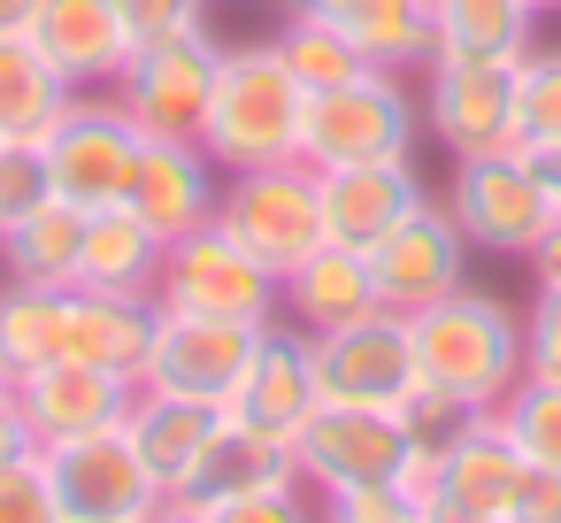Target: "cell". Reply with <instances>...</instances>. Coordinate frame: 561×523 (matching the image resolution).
Wrapping results in <instances>:
<instances>
[{"instance_id":"obj_5","label":"cell","mask_w":561,"mask_h":523,"mask_svg":"<svg viewBox=\"0 0 561 523\" xmlns=\"http://www.w3.org/2000/svg\"><path fill=\"white\" fill-rule=\"evenodd\" d=\"M415 132H423V109L408 101L400 70H362L346 86H323L308 93V124H300V162L316 170H339V162H392V155H415Z\"/></svg>"},{"instance_id":"obj_37","label":"cell","mask_w":561,"mask_h":523,"mask_svg":"<svg viewBox=\"0 0 561 523\" xmlns=\"http://www.w3.org/2000/svg\"><path fill=\"white\" fill-rule=\"evenodd\" d=\"M116 16H124L131 47H154V39L208 32V0H116Z\"/></svg>"},{"instance_id":"obj_6","label":"cell","mask_w":561,"mask_h":523,"mask_svg":"<svg viewBox=\"0 0 561 523\" xmlns=\"http://www.w3.org/2000/svg\"><path fill=\"white\" fill-rule=\"evenodd\" d=\"M154 308H178V316H231V323H270V316H277V277H270L224 224H201V231H185V239L162 247Z\"/></svg>"},{"instance_id":"obj_19","label":"cell","mask_w":561,"mask_h":523,"mask_svg":"<svg viewBox=\"0 0 561 523\" xmlns=\"http://www.w3.org/2000/svg\"><path fill=\"white\" fill-rule=\"evenodd\" d=\"M124 431H131V446H139V462H147V477H154V492H162V500H185L193 477H201V462H208V446H216V431H224V408L178 400V393H147V385H139Z\"/></svg>"},{"instance_id":"obj_25","label":"cell","mask_w":561,"mask_h":523,"mask_svg":"<svg viewBox=\"0 0 561 523\" xmlns=\"http://www.w3.org/2000/svg\"><path fill=\"white\" fill-rule=\"evenodd\" d=\"M162 247L124 201H101L85 208V239H78V285H108V293H154V270H162Z\"/></svg>"},{"instance_id":"obj_32","label":"cell","mask_w":561,"mask_h":523,"mask_svg":"<svg viewBox=\"0 0 561 523\" xmlns=\"http://www.w3.org/2000/svg\"><path fill=\"white\" fill-rule=\"evenodd\" d=\"M561 139V47H530L515 62V147Z\"/></svg>"},{"instance_id":"obj_13","label":"cell","mask_w":561,"mask_h":523,"mask_svg":"<svg viewBox=\"0 0 561 523\" xmlns=\"http://www.w3.org/2000/svg\"><path fill=\"white\" fill-rule=\"evenodd\" d=\"M216 62H224V47L208 32L131 47V62L116 78V101L154 139H201V116H208V93H216Z\"/></svg>"},{"instance_id":"obj_4","label":"cell","mask_w":561,"mask_h":523,"mask_svg":"<svg viewBox=\"0 0 561 523\" xmlns=\"http://www.w3.org/2000/svg\"><path fill=\"white\" fill-rule=\"evenodd\" d=\"M216 224L270 270L285 277L293 262H308L331 231H323V178L316 162H262V170H231L224 178V201H216Z\"/></svg>"},{"instance_id":"obj_23","label":"cell","mask_w":561,"mask_h":523,"mask_svg":"<svg viewBox=\"0 0 561 523\" xmlns=\"http://www.w3.org/2000/svg\"><path fill=\"white\" fill-rule=\"evenodd\" d=\"M154 293H108V285H70V354L124 369L139 385L147 346H154Z\"/></svg>"},{"instance_id":"obj_15","label":"cell","mask_w":561,"mask_h":523,"mask_svg":"<svg viewBox=\"0 0 561 523\" xmlns=\"http://www.w3.org/2000/svg\"><path fill=\"white\" fill-rule=\"evenodd\" d=\"M216 201H224V170L208 162L201 139H154V132H139L131 178H124V208L154 239H185V231L216 224Z\"/></svg>"},{"instance_id":"obj_3","label":"cell","mask_w":561,"mask_h":523,"mask_svg":"<svg viewBox=\"0 0 561 523\" xmlns=\"http://www.w3.org/2000/svg\"><path fill=\"white\" fill-rule=\"evenodd\" d=\"M446 208H454V224H461L469 247H484V254H515V262H530V247H538V239L553 231V216H561V201L546 193L530 147L461 155L454 178H446Z\"/></svg>"},{"instance_id":"obj_9","label":"cell","mask_w":561,"mask_h":523,"mask_svg":"<svg viewBox=\"0 0 561 523\" xmlns=\"http://www.w3.org/2000/svg\"><path fill=\"white\" fill-rule=\"evenodd\" d=\"M131 147H139V124H131V109H124V101L70 93V109H62V116H55V132L39 139L47 178H55V201H70V208L124 201Z\"/></svg>"},{"instance_id":"obj_47","label":"cell","mask_w":561,"mask_h":523,"mask_svg":"<svg viewBox=\"0 0 561 523\" xmlns=\"http://www.w3.org/2000/svg\"><path fill=\"white\" fill-rule=\"evenodd\" d=\"M530 162H538V178H546V193L561 201V139H553V147H530Z\"/></svg>"},{"instance_id":"obj_17","label":"cell","mask_w":561,"mask_h":523,"mask_svg":"<svg viewBox=\"0 0 561 523\" xmlns=\"http://www.w3.org/2000/svg\"><path fill=\"white\" fill-rule=\"evenodd\" d=\"M131 377L124 369H101V362H39L16 377V408H24V431L32 446H62V439H85V431H108L131 416Z\"/></svg>"},{"instance_id":"obj_45","label":"cell","mask_w":561,"mask_h":523,"mask_svg":"<svg viewBox=\"0 0 561 523\" xmlns=\"http://www.w3.org/2000/svg\"><path fill=\"white\" fill-rule=\"evenodd\" d=\"M39 16V0H0V39H24Z\"/></svg>"},{"instance_id":"obj_39","label":"cell","mask_w":561,"mask_h":523,"mask_svg":"<svg viewBox=\"0 0 561 523\" xmlns=\"http://www.w3.org/2000/svg\"><path fill=\"white\" fill-rule=\"evenodd\" d=\"M523 377L561 385V285H538V300L523 308Z\"/></svg>"},{"instance_id":"obj_21","label":"cell","mask_w":561,"mask_h":523,"mask_svg":"<svg viewBox=\"0 0 561 523\" xmlns=\"http://www.w3.org/2000/svg\"><path fill=\"white\" fill-rule=\"evenodd\" d=\"M277 308H285L300 331H339V323H362V316H377L385 300H377L369 254H362V247H339V239H323L308 262H293V270L277 277Z\"/></svg>"},{"instance_id":"obj_10","label":"cell","mask_w":561,"mask_h":523,"mask_svg":"<svg viewBox=\"0 0 561 523\" xmlns=\"http://www.w3.org/2000/svg\"><path fill=\"white\" fill-rule=\"evenodd\" d=\"M362 254H369L377 300L400 308V316H415V308L446 300L454 285H469V277H461V270H469V239H461V224H454V208H446L438 193H423V201H415L385 239H369Z\"/></svg>"},{"instance_id":"obj_30","label":"cell","mask_w":561,"mask_h":523,"mask_svg":"<svg viewBox=\"0 0 561 523\" xmlns=\"http://www.w3.org/2000/svg\"><path fill=\"white\" fill-rule=\"evenodd\" d=\"M62 109H70V78L32 39H0V139H47Z\"/></svg>"},{"instance_id":"obj_34","label":"cell","mask_w":561,"mask_h":523,"mask_svg":"<svg viewBox=\"0 0 561 523\" xmlns=\"http://www.w3.org/2000/svg\"><path fill=\"white\" fill-rule=\"evenodd\" d=\"M55 201V178H47V155L39 139H0V231L24 224L32 208Z\"/></svg>"},{"instance_id":"obj_43","label":"cell","mask_w":561,"mask_h":523,"mask_svg":"<svg viewBox=\"0 0 561 523\" xmlns=\"http://www.w3.org/2000/svg\"><path fill=\"white\" fill-rule=\"evenodd\" d=\"M530 277H538V285H561V216H553V231L530 247Z\"/></svg>"},{"instance_id":"obj_14","label":"cell","mask_w":561,"mask_h":523,"mask_svg":"<svg viewBox=\"0 0 561 523\" xmlns=\"http://www.w3.org/2000/svg\"><path fill=\"white\" fill-rule=\"evenodd\" d=\"M254 339H262V323L178 316V308H162V316H154V346H147L139 385H147V393H178V400L224 408L231 385H239V369H247V354H254Z\"/></svg>"},{"instance_id":"obj_2","label":"cell","mask_w":561,"mask_h":523,"mask_svg":"<svg viewBox=\"0 0 561 523\" xmlns=\"http://www.w3.org/2000/svg\"><path fill=\"white\" fill-rule=\"evenodd\" d=\"M300 124H308V86L285 70V55L262 47H224L216 62V93L201 116V147L208 162L231 170H262V162H300Z\"/></svg>"},{"instance_id":"obj_36","label":"cell","mask_w":561,"mask_h":523,"mask_svg":"<svg viewBox=\"0 0 561 523\" xmlns=\"http://www.w3.org/2000/svg\"><path fill=\"white\" fill-rule=\"evenodd\" d=\"M216 523H323V500L293 477V485H262V492H231V500H201Z\"/></svg>"},{"instance_id":"obj_38","label":"cell","mask_w":561,"mask_h":523,"mask_svg":"<svg viewBox=\"0 0 561 523\" xmlns=\"http://www.w3.org/2000/svg\"><path fill=\"white\" fill-rule=\"evenodd\" d=\"M392 492H408L415 508L446 492V431H431V423L408 431V446H400V462H392Z\"/></svg>"},{"instance_id":"obj_41","label":"cell","mask_w":561,"mask_h":523,"mask_svg":"<svg viewBox=\"0 0 561 523\" xmlns=\"http://www.w3.org/2000/svg\"><path fill=\"white\" fill-rule=\"evenodd\" d=\"M507 523H561V469H538V462H530V477H523Z\"/></svg>"},{"instance_id":"obj_27","label":"cell","mask_w":561,"mask_h":523,"mask_svg":"<svg viewBox=\"0 0 561 523\" xmlns=\"http://www.w3.org/2000/svg\"><path fill=\"white\" fill-rule=\"evenodd\" d=\"M293 477H300L293 439H270V431H247V423L224 416V431H216L185 500H231V492H262V485H293Z\"/></svg>"},{"instance_id":"obj_7","label":"cell","mask_w":561,"mask_h":523,"mask_svg":"<svg viewBox=\"0 0 561 523\" xmlns=\"http://www.w3.org/2000/svg\"><path fill=\"white\" fill-rule=\"evenodd\" d=\"M316 385H323V400H346V408L415 416V400H423V362H415L408 316H400V308H377V316H362V323L316 331Z\"/></svg>"},{"instance_id":"obj_48","label":"cell","mask_w":561,"mask_h":523,"mask_svg":"<svg viewBox=\"0 0 561 523\" xmlns=\"http://www.w3.org/2000/svg\"><path fill=\"white\" fill-rule=\"evenodd\" d=\"M0 393H16V369H9V362H0Z\"/></svg>"},{"instance_id":"obj_40","label":"cell","mask_w":561,"mask_h":523,"mask_svg":"<svg viewBox=\"0 0 561 523\" xmlns=\"http://www.w3.org/2000/svg\"><path fill=\"white\" fill-rule=\"evenodd\" d=\"M323 523H415V500L392 485H354V492H316Z\"/></svg>"},{"instance_id":"obj_49","label":"cell","mask_w":561,"mask_h":523,"mask_svg":"<svg viewBox=\"0 0 561 523\" xmlns=\"http://www.w3.org/2000/svg\"><path fill=\"white\" fill-rule=\"evenodd\" d=\"M546 9H561V0H538V16H546Z\"/></svg>"},{"instance_id":"obj_28","label":"cell","mask_w":561,"mask_h":523,"mask_svg":"<svg viewBox=\"0 0 561 523\" xmlns=\"http://www.w3.org/2000/svg\"><path fill=\"white\" fill-rule=\"evenodd\" d=\"M438 55H507L523 62L538 39V0H431Z\"/></svg>"},{"instance_id":"obj_42","label":"cell","mask_w":561,"mask_h":523,"mask_svg":"<svg viewBox=\"0 0 561 523\" xmlns=\"http://www.w3.org/2000/svg\"><path fill=\"white\" fill-rule=\"evenodd\" d=\"M16 454H32V431H24V408H16V393H0V469H9Z\"/></svg>"},{"instance_id":"obj_20","label":"cell","mask_w":561,"mask_h":523,"mask_svg":"<svg viewBox=\"0 0 561 523\" xmlns=\"http://www.w3.org/2000/svg\"><path fill=\"white\" fill-rule=\"evenodd\" d=\"M323 178V231L339 247H369L385 239L431 185L415 178V155H392V162H339V170H316Z\"/></svg>"},{"instance_id":"obj_29","label":"cell","mask_w":561,"mask_h":523,"mask_svg":"<svg viewBox=\"0 0 561 523\" xmlns=\"http://www.w3.org/2000/svg\"><path fill=\"white\" fill-rule=\"evenodd\" d=\"M70 354V285H9L0 277V362L16 377Z\"/></svg>"},{"instance_id":"obj_16","label":"cell","mask_w":561,"mask_h":523,"mask_svg":"<svg viewBox=\"0 0 561 523\" xmlns=\"http://www.w3.org/2000/svg\"><path fill=\"white\" fill-rule=\"evenodd\" d=\"M316 408H323V385H316V331L270 316L262 339H254V354H247V369H239V385H231V400H224V416L247 423V431L293 439Z\"/></svg>"},{"instance_id":"obj_35","label":"cell","mask_w":561,"mask_h":523,"mask_svg":"<svg viewBox=\"0 0 561 523\" xmlns=\"http://www.w3.org/2000/svg\"><path fill=\"white\" fill-rule=\"evenodd\" d=\"M0 523H70L39 446H32V454H16L9 469H0Z\"/></svg>"},{"instance_id":"obj_11","label":"cell","mask_w":561,"mask_h":523,"mask_svg":"<svg viewBox=\"0 0 561 523\" xmlns=\"http://www.w3.org/2000/svg\"><path fill=\"white\" fill-rule=\"evenodd\" d=\"M415 416H392V408H346V400H323L300 431H293V462H300V485L308 492H354V485H392V462L408 446Z\"/></svg>"},{"instance_id":"obj_8","label":"cell","mask_w":561,"mask_h":523,"mask_svg":"<svg viewBox=\"0 0 561 523\" xmlns=\"http://www.w3.org/2000/svg\"><path fill=\"white\" fill-rule=\"evenodd\" d=\"M423 132L461 162L515 147V62L507 55H431L423 78Z\"/></svg>"},{"instance_id":"obj_46","label":"cell","mask_w":561,"mask_h":523,"mask_svg":"<svg viewBox=\"0 0 561 523\" xmlns=\"http://www.w3.org/2000/svg\"><path fill=\"white\" fill-rule=\"evenodd\" d=\"M147 523H216V515H208L201 500H162V508H154Z\"/></svg>"},{"instance_id":"obj_22","label":"cell","mask_w":561,"mask_h":523,"mask_svg":"<svg viewBox=\"0 0 561 523\" xmlns=\"http://www.w3.org/2000/svg\"><path fill=\"white\" fill-rule=\"evenodd\" d=\"M523 477H530V462H523V446L507 439L500 408L446 423V492H454L461 508H477V515L507 523V508H515Z\"/></svg>"},{"instance_id":"obj_26","label":"cell","mask_w":561,"mask_h":523,"mask_svg":"<svg viewBox=\"0 0 561 523\" xmlns=\"http://www.w3.org/2000/svg\"><path fill=\"white\" fill-rule=\"evenodd\" d=\"M78 239H85V208L47 201L0 231V270H9V285H78Z\"/></svg>"},{"instance_id":"obj_44","label":"cell","mask_w":561,"mask_h":523,"mask_svg":"<svg viewBox=\"0 0 561 523\" xmlns=\"http://www.w3.org/2000/svg\"><path fill=\"white\" fill-rule=\"evenodd\" d=\"M415 523H492V515H477V508H461L454 492H438V500H423V508H415Z\"/></svg>"},{"instance_id":"obj_33","label":"cell","mask_w":561,"mask_h":523,"mask_svg":"<svg viewBox=\"0 0 561 523\" xmlns=\"http://www.w3.org/2000/svg\"><path fill=\"white\" fill-rule=\"evenodd\" d=\"M500 423H507V439L523 446V462L561 469V385H553V377H523V385L500 400Z\"/></svg>"},{"instance_id":"obj_1","label":"cell","mask_w":561,"mask_h":523,"mask_svg":"<svg viewBox=\"0 0 561 523\" xmlns=\"http://www.w3.org/2000/svg\"><path fill=\"white\" fill-rule=\"evenodd\" d=\"M408 331H415V362H423L415 423H431V431H446L461 416H484L523 385V316L500 293L454 285L446 300L415 308Z\"/></svg>"},{"instance_id":"obj_12","label":"cell","mask_w":561,"mask_h":523,"mask_svg":"<svg viewBox=\"0 0 561 523\" xmlns=\"http://www.w3.org/2000/svg\"><path fill=\"white\" fill-rule=\"evenodd\" d=\"M39 454H47V477H55L70 523H147L162 508V492H154V477H147V462H139L124 423L62 439V446H39Z\"/></svg>"},{"instance_id":"obj_31","label":"cell","mask_w":561,"mask_h":523,"mask_svg":"<svg viewBox=\"0 0 561 523\" xmlns=\"http://www.w3.org/2000/svg\"><path fill=\"white\" fill-rule=\"evenodd\" d=\"M277 55H285V70L308 86V93H323V86H346V78H362L369 70V55L331 24V16H316V9H300L293 0V16H285V32L270 39Z\"/></svg>"},{"instance_id":"obj_24","label":"cell","mask_w":561,"mask_h":523,"mask_svg":"<svg viewBox=\"0 0 561 523\" xmlns=\"http://www.w3.org/2000/svg\"><path fill=\"white\" fill-rule=\"evenodd\" d=\"M300 9L331 16L377 70H415L438 55V32H431V0H300Z\"/></svg>"},{"instance_id":"obj_18","label":"cell","mask_w":561,"mask_h":523,"mask_svg":"<svg viewBox=\"0 0 561 523\" xmlns=\"http://www.w3.org/2000/svg\"><path fill=\"white\" fill-rule=\"evenodd\" d=\"M24 39L70 78V93H108L131 62V32L116 16V0H39Z\"/></svg>"}]
</instances>
